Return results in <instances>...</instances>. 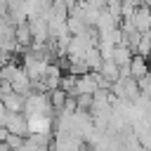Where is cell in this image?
Returning <instances> with one entry per match:
<instances>
[{
  "label": "cell",
  "mask_w": 151,
  "mask_h": 151,
  "mask_svg": "<svg viewBox=\"0 0 151 151\" xmlns=\"http://www.w3.org/2000/svg\"><path fill=\"white\" fill-rule=\"evenodd\" d=\"M130 71H132V78L142 80V78L151 76V64H149V59H144V57H134L132 64H130Z\"/></svg>",
  "instance_id": "2"
},
{
  "label": "cell",
  "mask_w": 151,
  "mask_h": 151,
  "mask_svg": "<svg viewBox=\"0 0 151 151\" xmlns=\"http://www.w3.org/2000/svg\"><path fill=\"white\" fill-rule=\"evenodd\" d=\"M0 123H2V130H7L9 134H17V137H28V118L24 113H12L2 106V116H0Z\"/></svg>",
  "instance_id": "1"
}]
</instances>
